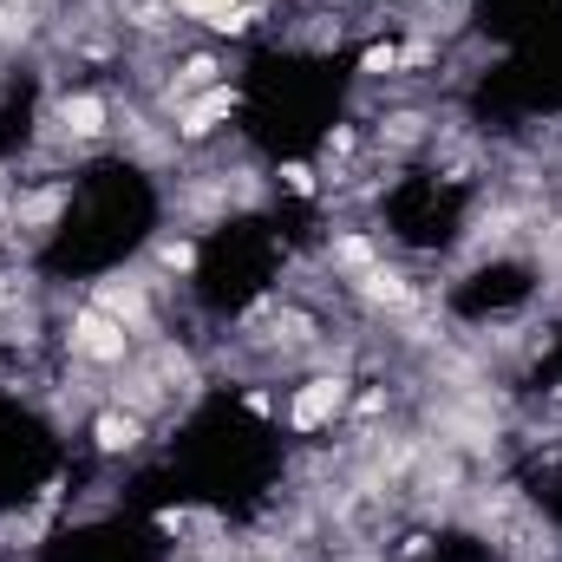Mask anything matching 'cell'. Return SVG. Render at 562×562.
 Listing matches in <instances>:
<instances>
[{
  "mask_svg": "<svg viewBox=\"0 0 562 562\" xmlns=\"http://www.w3.org/2000/svg\"><path fill=\"white\" fill-rule=\"evenodd\" d=\"M92 438H99V451H138L144 419H138V413H99Z\"/></svg>",
  "mask_w": 562,
  "mask_h": 562,
  "instance_id": "277c9868",
  "label": "cell"
},
{
  "mask_svg": "<svg viewBox=\"0 0 562 562\" xmlns=\"http://www.w3.org/2000/svg\"><path fill=\"white\" fill-rule=\"evenodd\" d=\"M347 373H321V380H307L294 400H288V425L294 431H321V425H334L340 413H347Z\"/></svg>",
  "mask_w": 562,
  "mask_h": 562,
  "instance_id": "7a4b0ae2",
  "label": "cell"
},
{
  "mask_svg": "<svg viewBox=\"0 0 562 562\" xmlns=\"http://www.w3.org/2000/svg\"><path fill=\"white\" fill-rule=\"evenodd\" d=\"M66 347H72L79 360H92V367H125V353H132V327L86 301V307L72 314V327H66Z\"/></svg>",
  "mask_w": 562,
  "mask_h": 562,
  "instance_id": "6da1fadb",
  "label": "cell"
},
{
  "mask_svg": "<svg viewBox=\"0 0 562 562\" xmlns=\"http://www.w3.org/2000/svg\"><path fill=\"white\" fill-rule=\"evenodd\" d=\"M53 125H59L66 138H105L112 105H105L99 92H66V99H59V112H53Z\"/></svg>",
  "mask_w": 562,
  "mask_h": 562,
  "instance_id": "3957f363",
  "label": "cell"
}]
</instances>
